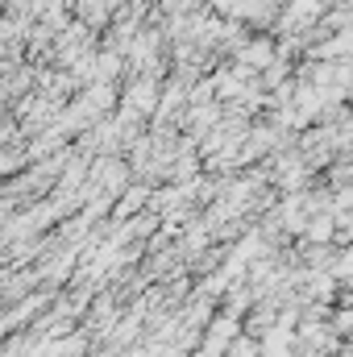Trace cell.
I'll return each instance as SVG.
<instances>
[{
    "label": "cell",
    "mask_w": 353,
    "mask_h": 357,
    "mask_svg": "<svg viewBox=\"0 0 353 357\" xmlns=\"http://www.w3.org/2000/svg\"><path fill=\"white\" fill-rule=\"evenodd\" d=\"M233 337H237V316H225L220 324H212V333H208V357L229 354V341Z\"/></svg>",
    "instance_id": "3957f363"
},
{
    "label": "cell",
    "mask_w": 353,
    "mask_h": 357,
    "mask_svg": "<svg viewBox=\"0 0 353 357\" xmlns=\"http://www.w3.org/2000/svg\"><path fill=\"white\" fill-rule=\"evenodd\" d=\"M237 59H241V67L262 71V67L274 63V46L270 42H246V46H237Z\"/></svg>",
    "instance_id": "7a4b0ae2"
},
{
    "label": "cell",
    "mask_w": 353,
    "mask_h": 357,
    "mask_svg": "<svg viewBox=\"0 0 353 357\" xmlns=\"http://www.w3.org/2000/svg\"><path fill=\"white\" fill-rule=\"evenodd\" d=\"M125 108H133L137 116H142V112H154V108H158V79H154V75H142L133 88L125 91Z\"/></svg>",
    "instance_id": "6da1fadb"
}]
</instances>
